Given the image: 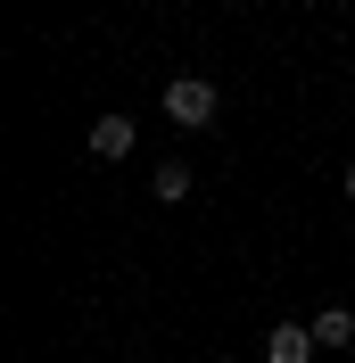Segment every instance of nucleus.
Segmentation results:
<instances>
[{
    "mask_svg": "<svg viewBox=\"0 0 355 363\" xmlns=\"http://www.w3.org/2000/svg\"><path fill=\"white\" fill-rule=\"evenodd\" d=\"M157 108L174 116L182 133H199V124H215V108H223V91L207 83V74H174V83L157 91Z\"/></svg>",
    "mask_w": 355,
    "mask_h": 363,
    "instance_id": "1",
    "label": "nucleus"
},
{
    "mask_svg": "<svg viewBox=\"0 0 355 363\" xmlns=\"http://www.w3.org/2000/svg\"><path fill=\"white\" fill-rule=\"evenodd\" d=\"M265 363H314V330L306 322H273L265 330Z\"/></svg>",
    "mask_w": 355,
    "mask_h": 363,
    "instance_id": "2",
    "label": "nucleus"
},
{
    "mask_svg": "<svg viewBox=\"0 0 355 363\" xmlns=\"http://www.w3.org/2000/svg\"><path fill=\"white\" fill-rule=\"evenodd\" d=\"M91 157H133V116H124V108L91 124Z\"/></svg>",
    "mask_w": 355,
    "mask_h": 363,
    "instance_id": "3",
    "label": "nucleus"
},
{
    "mask_svg": "<svg viewBox=\"0 0 355 363\" xmlns=\"http://www.w3.org/2000/svg\"><path fill=\"white\" fill-rule=\"evenodd\" d=\"M306 330H314V347H347V339H355V306H322Z\"/></svg>",
    "mask_w": 355,
    "mask_h": 363,
    "instance_id": "4",
    "label": "nucleus"
},
{
    "mask_svg": "<svg viewBox=\"0 0 355 363\" xmlns=\"http://www.w3.org/2000/svg\"><path fill=\"white\" fill-rule=\"evenodd\" d=\"M149 190H157L165 206H182V199H190V165H182V157H165V165L149 174Z\"/></svg>",
    "mask_w": 355,
    "mask_h": 363,
    "instance_id": "5",
    "label": "nucleus"
},
{
    "mask_svg": "<svg viewBox=\"0 0 355 363\" xmlns=\"http://www.w3.org/2000/svg\"><path fill=\"white\" fill-rule=\"evenodd\" d=\"M347 199H355V157H347Z\"/></svg>",
    "mask_w": 355,
    "mask_h": 363,
    "instance_id": "6",
    "label": "nucleus"
}]
</instances>
